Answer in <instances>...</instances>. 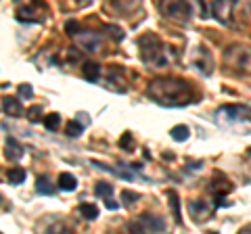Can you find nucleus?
Returning a JSON list of instances; mask_svg holds the SVG:
<instances>
[{
    "mask_svg": "<svg viewBox=\"0 0 251 234\" xmlns=\"http://www.w3.org/2000/svg\"><path fill=\"white\" fill-rule=\"evenodd\" d=\"M9 182L11 184H21L23 180H25V169H21V167H15V169H9Z\"/></svg>",
    "mask_w": 251,
    "mask_h": 234,
    "instance_id": "nucleus-19",
    "label": "nucleus"
},
{
    "mask_svg": "<svg viewBox=\"0 0 251 234\" xmlns=\"http://www.w3.org/2000/svg\"><path fill=\"white\" fill-rule=\"evenodd\" d=\"M122 199H124L126 205H132V201H138L140 194H138V192H132V190H124V192H122Z\"/></svg>",
    "mask_w": 251,
    "mask_h": 234,
    "instance_id": "nucleus-25",
    "label": "nucleus"
},
{
    "mask_svg": "<svg viewBox=\"0 0 251 234\" xmlns=\"http://www.w3.org/2000/svg\"><path fill=\"white\" fill-rule=\"evenodd\" d=\"M36 188H38V192H40V194H54V190H57V188L52 186V182H50L49 176H40V178H38Z\"/></svg>",
    "mask_w": 251,
    "mask_h": 234,
    "instance_id": "nucleus-15",
    "label": "nucleus"
},
{
    "mask_svg": "<svg viewBox=\"0 0 251 234\" xmlns=\"http://www.w3.org/2000/svg\"><path fill=\"white\" fill-rule=\"evenodd\" d=\"M120 146H124V149H132V136L124 134V138L120 140Z\"/></svg>",
    "mask_w": 251,
    "mask_h": 234,
    "instance_id": "nucleus-28",
    "label": "nucleus"
},
{
    "mask_svg": "<svg viewBox=\"0 0 251 234\" xmlns=\"http://www.w3.org/2000/svg\"><path fill=\"white\" fill-rule=\"evenodd\" d=\"M2 107H4L6 115H11V117H21L23 115V107L19 103V98H15V96H4Z\"/></svg>",
    "mask_w": 251,
    "mask_h": 234,
    "instance_id": "nucleus-10",
    "label": "nucleus"
},
{
    "mask_svg": "<svg viewBox=\"0 0 251 234\" xmlns=\"http://www.w3.org/2000/svg\"><path fill=\"white\" fill-rule=\"evenodd\" d=\"M25 115H27V119L29 121H40L42 119V107L40 105H34V107H29L27 111H25Z\"/></svg>",
    "mask_w": 251,
    "mask_h": 234,
    "instance_id": "nucleus-22",
    "label": "nucleus"
},
{
    "mask_svg": "<svg viewBox=\"0 0 251 234\" xmlns=\"http://www.w3.org/2000/svg\"><path fill=\"white\" fill-rule=\"evenodd\" d=\"M0 201H2V197H0Z\"/></svg>",
    "mask_w": 251,
    "mask_h": 234,
    "instance_id": "nucleus-31",
    "label": "nucleus"
},
{
    "mask_svg": "<svg viewBox=\"0 0 251 234\" xmlns=\"http://www.w3.org/2000/svg\"><path fill=\"white\" fill-rule=\"evenodd\" d=\"M140 224H143V228L149 230V232H163L166 230V224H163L161 217H157L153 213H145V215H140Z\"/></svg>",
    "mask_w": 251,
    "mask_h": 234,
    "instance_id": "nucleus-9",
    "label": "nucleus"
},
{
    "mask_svg": "<svg viewBox=\"0 0 251 234\" xmlns=\"http://www.w3.org/2000/svg\"><path fill=\"white\" fill-rule=\"evenodd\" d=\"M140 57L149 67H163L168 65V48L163 46V42L153 34H147L140 38Z\"/></svg>",
    "mask_w": 251,
    "mask_h": 234,
    "instance_id": "nucleus-2",
    "label": "nucleus"
},
{
    "mask_svg": "<svg viewBox=\"0 0 251 234\" xmlns=\"http://www.w3.org/2000/svg\"><path fill=\"white\" fill-rule=\"evenodd\" d=\"M80 213H82L84 220H97V217H99V209H97L94 203H82V205H80Z\"/></svg>",
    "mask_w": 251,
    "mask_h": 234,
    "instance_id": "nucleus-16",
    "label": "nucleus"
},
{
    "mask_svg": "<svg viewBox=\"0 0 251 234\" xmlns=\"http://www.w3.org/2000/svg\"><path fill=\"white\" fill-rule=\"evenodd\" d=\"M42 123H44V128H46V130H50V132L59 130V126H61V115H59V113H50V115H46L44 119H42Z\"/></svg>",
    "mask_w": 251,
    "mask_h": 234,
    "instance_id": "nucleus-17",
    "label": "nucleus"
},
{
    "mask_svg": "<svg viewBox=\"0 0 251 234\" xmlns=\"http://www.w3.org/2000/svg\"><path fill=\"white\" fill-rule=\"evenodd\" d=\"M159 9L168 19L178 21V23H182V25H186L193 17V6L188 2H163Z\"/></svg>",
    "mask_w": 251,
    "mask_h": 234,
    "instance_id": "nucleus-5",
    "label": "nucleus"
},
{
    "mask_svg": "<svg viewBox=\"0 0 251 234\" xmlns=\"http://www.w3.org/2000/svg\"><path fill=\"white\" fill-rule=\"evenodd\" d=\"M172 138L178 140V142H184V140L188 138V128L186 126H176L174 130H172Z\"/></svg>",
    "mask_w": 251,
    "mask_h": 234,
    "instance_id": "nucleus-23",
    "label": "nucleus"
},
{
    "mask_svg": "<svg viewBox=\"0 0 251 234\" xmlns=\"http://www.w3.org/2000/svg\"><path fill=\"white\" fill-rule=\"evenodd\" d=\"M75 42L82 46L86 52H99L100 50V36L94 32H80L75 36Z\"/></svg>",
    "mask_w": 251,
    "mask_h": 234,
    "instance_id": "nucleus-7",
    "label": "nucleus"
},
{
    "mask_svg": "<svg viewBox=\"0 0 251 234\" xmlns=\"http://www.w3.org/2000/svg\"><path fill=\"white\" fill-rule=\"evenodd\" d=\"M224 63L237 73H251V50L243 44H232L224 52Z\"/></svg>",
    "mask_w": 251,
    "mask_h": 234,
    "instance_id": "nucleus-3",
    "label": "nucleus"
},
{
    "mask_svg": "<svg viewBox=\"0 0 251 234\" xmlns=\"http://www.w3.org/2000/svg\"><path fill=\"white\" fill-rule=\"evenodd\" d=\"M44 234H75L72 228H67L65 224H52L44 230Z\"/></svg>",
    "mask_w": 251,
    "mask_h": 234,
    "instance_id": "nucleus-20",
    "label": "nucleus"
},
{
    "mask_svg": "<svg viewBox=\"0 0 251 234\" xmlns=\"http://www.w3.org/2000/svg\"><path fill=\"white\" fill-rule=\"evenodd\" d=\"M147 94L163 107H174L186 105L191 100L193 90L188 82L180 80V77H159V80H153L149 84Z\"/></svg>",
    "mask_w": 251,
    "mask_h": 234,
    "instance_id": "nucleus-1",
    "label": "nucleus"
},
{
    "mask_svg": "<svg viewBox=\"0 0 251 234\" xmlns=\"http://www.w3.org/2000/svg\"><path fill=\"white\" fill-rule=\"evenodd\" d=\"M75 186H77V180H75V176H72L69 171H63V174L59 176V188L61 190H75Z\"/></svg>",
    "mask_w": 251,
    "mask_h": 234,
    "instance_id": "nucleus-13",
    "label": "nucleus"
},
{
    "mask_svg": "<svg viewBox=\"0 0 251 234\" xmlns=\"http://www.w3.org/2000/svg\"><path fill=\"white\" fill-rule=\"evenodd\" d=\"M209 6V13L211 17L218 19L222 25H230V19H232V11H234V2H211Z\"/></svg>",
    "mask_w": 251,
    "mask_h": 234,
    "instance_id": "nucleus-6",
    "label": "nucleus"
},
{
    "mask_svg": "<svg viewBox=\"0 0 251 234\" xmlns=\"http://www.w3.org/2000/svg\"><path fill=\"white\" fill-rule=\"evenodd\" d=\"M168 197L172 199V211H174V215H176V222H182V220H180V205H178V194H176L174 190H170V192H168Z\"/></svg>",
    "mask_w": 251,
    "mask_h": 234,
    "instance_id": "nucleus-24",
    "label": "nucleus"
},
{
    "mask_svg": "<svg viewBox=\"0 0 251 234\" xmlns=\"http://www.w3.org/2000/svg\"><path fill=\"white\" fill-rule=\"evenodd\" d=\"M99 75H100V67L97 63H92V61L84 63V77H86V82H99Z\"/></svg>",
    "mask_w": 251,
    "mask_h": 234,
    "instance_id": "nucleus-14",
    "label": "nucleus"
},
{
    "mask_svg": "<svg viewBox=\"0 0 251 234\" xmlns=\"http://www.w3.org/2000/svg\"><path fill=\"white\" fill-rule=\"evenodd\" d=\"M86 123H88L86 119H84V121H75V119H74V121H72V123H69V126H67V136H69V138H75V136H80V134H82V130L86 128Z\"/></svg>",
    "mask_w": 251,
    "mask_h": 234,
    "instance_id": "nucleus-18",
    "label": "nucleus"
},
{
    "mask_svg": "<svg viewBox=\"0 0 251 234\" xmlns=\"http://www.w3.org/2000/svg\"><path fill=\"white\" fill-rule=\"evenodd\" d=\"M77 29H80V25H77L75 21H69V23H65V32L69 34V36H77Z\"/></svg>",
    "mask_w": 251,
    "mask_h": 234,
    "instance_id": "nucleus-27",
    "label": "nucleus"
},
{
    "mask_svg": "<svg viewBox=\"0 0 251 234\" xmlns=\"http://www.w3.org/2000/svg\"><path fill=\"white\" fill-rule=\"evenodd\" d=\"M94 192H97V197H111V192H113V186L111 184H107V182H99L97 184V188H94Z\"/></svg>",
    "mask_w": 251,
    "mask_h": 234,
    "instance_id": "nucleus-21",
    "label": "nucleus"
},
{
    "mask_svg": "<svg viewBox=\"0 0 251 234\" xmlns=\"http://www.w3.org/2000/svg\"><path fill=\"white\" fill-rule=\"evenodd\" d=\"M4 149H6V159H11V161H19V159L23 157V146H21L15 138H6Z\"/></svg>",
    "mask_w": 251,
    "mask_h": 234,
    "instance_id": "nucleus-11",
    "label": "nucleus"
},
{
    "mask_svg": "<svg viewBox=\"0 0 251 234\" xmlns=\"http://www.w3.org/2000/svg\"><path fill=\"white\" fill-rule=\"evenodd\" d=\"M19 96H23V98H31V96H34V90H31L29 84L19 86Z\"/></svg>",
    "mask_w": 251,
    "mask_h": 234,
    "instance_id": "nucleus-26",
    "label": "nucleus"
},
{
    "mask_svg": "<svg viewBox=\"0 0 251 234\" xmlns=\"http://www.w3.org/2000/svg\"><path fill=\"white\" fill-rule=\"evenodd\" d=\"M209 213H211V209H209V205H205L203 201H191V215H193L197 222H203Z\"/></svg>",
    "mask_w": 251,
    "mask_h": 234,
    "instance_id": "nucleus-12",
    "label": "nucleus"
},
{
    "mask_svg": "<svg viewBox=\"0 0 251 234\" xmlns=\"http://www.w3.org/2000/svg\"><path fill=\"white\" fill-rule=\"evenodd\" d=\"M17 19L19 21H27V23H31V21H34V23L44 21L40 4L31 2V4H25V6H19V9H17Z\"/></svg>",
    "mask_w": 251,
    "mask_h": 234,
    "instance_id": "nucleus-8",
    "label": "nucleus"
},
{
    "mask_svg": "<svg viewBox=\"0 0 251 234\" xmlns=\"http://www.w3.org/2000/svg\"><path fill=\"white\" fill-rule=\"evenodd\" d=\"M245 9H247V13H249V17H251V2H249V4L245 6Z\"/></svg>",
    "mask_w": 251,
    "mask_h": 234,
    "instance_id": "nucleus-30",
    "label": "nucleus"
},
{
    "mask_svg": "<svg viewBox=\"0 0 251 234\" xmlns=\"http://www.w3.org/2000/svg\"><path fill=\"white\" fill-rule=\"evenodd\" d=\"M105 205H107V209H117V207H120V205H117L115 201H111V199H107V203H105Z\"/></svg>",
    "mask_w": 251,
    "mask_h": 234,
    "instance_id": "nucleus-29",
    "label": "nucleus"
},
{
    "mask_svg": "<svg viewBox=\"0 0 251 234\" xmlns=\"http://www.w3.org/2000/svg\"><path fill=\"white\" fill-rule=\"evenodd\" d=\"M218 123H237V121H247L251 119V107H243V105H228L218 109L216 113Z\"/></svg>",
    "mask_w": 251,
    "mask_h": 234,
    "instance_id": "nucleus-4",
    "label": "nucleus"
}]
</instances>
